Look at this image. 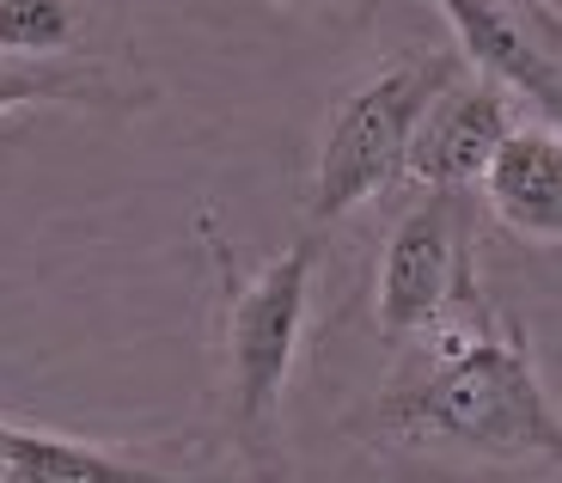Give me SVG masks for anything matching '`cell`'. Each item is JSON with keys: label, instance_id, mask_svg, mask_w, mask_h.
I'll list each match as a JSON object with an SVG mask.
<instances>
[{"label": "cell", "instance_id": "cell-1", "mask_svg": "<svg viewBox=\"0 0 562 483\" xmlns=\"http://www.w3.org/2000/svg\"><path fill=\"white\" fill-rule=\"evenodd\" d=\"M361 428L397 453L477 471H562V411L532 368L526 325L483 294L440 330L404 342V361L367 404Z\"/></svg>", "mask_w": 562, "mask_h": 483}, {"label": "cell", "instance_id": "cell-2", "mask_svg": "<svg viewBox=\"0 0 562 483\" xmlns=\"http://www.w3.org/2000/svg\"><path fill=\"white\" fill-rule=\"evenodd\" d=\"M202 239L221 270V423L245 459V483H281V398L294 380L300 342L312 318V282H318L324 233L306 227L263 270H239L233 245L202 214Z\"/></svg>", "mask_w": 562, "mask_h": 483}, {"label": "cell", "instance_id": "cell-3", "mask_svg": "<svg viewBox=\"0 0 562 483\" xmlns=\"http://www.w3.org/2000/svg\"><path fill=\"white\" fill-rule=\"evenodd\" d=\"M464 74L459 49H409L380 61L355 86H342L330 116L318 128V159H312V196L306 227H337L361 202L404 184L409 142H416L428 104Z\"/></svg>", "mask_w": 562, "mask_h": 483}, {"label": "cell", "instance_id": "cell-4", "mask_svg": "<svg viewBox=\"0 0 562 483\" xmlns=\"http://www.w3.org/2000/svg\"><path fill=\"white\" fill-rule=\"evenodd\" d=\"M477 196H447V190H416L404 214L385 233L380 282H373V318L385 342H416L440 330L464 300L477 294Z\"/></svg>", "mask_w": 562, "mask_h": 483}, {"label": "cell", "instance_id": "cell-5", "mask_svg": "<svg viewBox=\"0 0 562 483\" xmlns=\"http://www.w3.org/2000/svg\"><path fill=\"white\" fill-rule=\"evenodd\" d=\"M514 99L495 80L464 68L459 80L428 104L416 142H409L404 184L416 190H447V196H477L490 159L502 154V142L514 135Z\"/></svg>", "mask_w": 562, "mask_h": 483}, {"label": "cell", "instance_id": "cell-6", "mask_svg": "<svg viewBox=\"0 0 562 483\" xmlns=\"http://www.w3.org/2000/svg\"><path fill=\"white\" fill-rule=\"evenodd\" d=\"M435 7L447 13L452 37H459L464 68L495 80L538 123L562 128V61L550 56L544 37L507 0H435Z\"/></svg>", "mask_w": 562, "mask_h": 483}, {"label": "cell", "instance_id": "cell-7", "mask_svg": "<svg viewBox=\"0 0 562 483\" xmlns=\"http://www.w3.org/2000/svg\"><path fill=\"white\" fill-rule=\"evenodd\" d=\"M477 196L502 233L526 245H562V128L538 116L514 123V135L483 171Z\"/></svg>", "mask_w": 562, "mask_h": 483}, {"label": "cell", "instance_id": "cell-8", "mask_svg": "<svg viewBox=\"0 0 562 483\" xmlns=\"http://www.w3.org/2000/svg\"><path fill=\"white\" fill-rule=\"evenodd\" d=\"M0 483H245V478H196V471H159L104 447L68 441L49 428H25L0 416Z\"/></svg>", "mask_w": 562, "mask_h": 483}, {"label": "cell", "instance_id": "cell-9", "mask_svg": "<svg viewBox=\"0 0 562 483\" xmlns=\"http://www.w3.org/2000/svg\"><path fill=\"white\" fill-rule=\"evenodd\" d=\"M154 92L123 80L111 61H13L0 56V116L25 104H80V111H135Z\"/></svg>", "mask_w": 562, "mask_h": 483}, {"label": "cell", "instance_id": "cell-10", "mask_svg": "<svg viewBox=\"0 0 562 483\" xmlns=\"http://www.w3.org/2000/svg\"><path fill=\"white\" fill-rule=\"evenodd\" d=\"M92 0H0V56L13 61H92L80 56Z\"/></svg>", "mask_w": 562, "mask_h": 483}, {"label": "cell", "instance_id": "cell-11", "mask_svg": "<svg viewBox=\"0 0 562 483\" xmlns=\"http://www.w3.org/2000/svg\"><path fill=\"white\" fill-rule=\"evenodd\" d=\"M507 7H514V13H520L526 25H532L538 37H544V49H550V56L562 61V13L550 7V0H507Z\"/></svg>", "mask_w": 562, "mask_h": 483}, {"label": "cell", "instance_id": "cell-12", "mask_svg": "<svg viewBox=\"0 0 562 483\" xmlns=\"http://www.w3.org/2000/svg\"><path fill=\"white\" fill-rule=\"evenodd\" d=\"M269 7H300L306 13V7H342V0H269Z\"/></svg>", "mask_w": 562, "mask_h": 483}]
</instances>
